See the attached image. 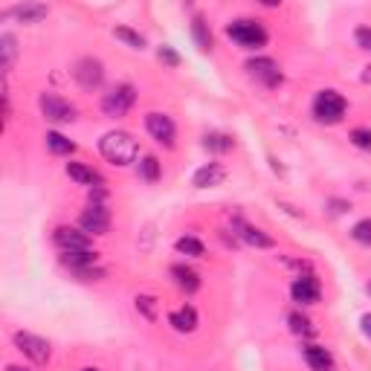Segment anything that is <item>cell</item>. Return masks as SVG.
<instances>
[{
    "label": "cell",
    "mask_w": 371,
    "mask_h": 371,
    "mask_svg": "<svg viewBox=\"0 0 371 371\" xmlns=\"http://www.w3.org/2000/svg\"><path fill=\"white\" fill-rule=\"evenodd\" d=\"M305 360L313 371H334V354L322 346H305Z\"/></svg>",
    "instance_id": "e0dca14e"
},
{
    "label": "cell",
    "mask_w": 371,
    "mask_h": 371,
    "mask_svg": "<svg viewBox=\"0 0 371 371\" xmlns=\"http://www.w3.org/2000/svg\"><path fill=\"white\" fill-rule=\"evenodd\" d=\"M47 148L52 151V154H73V151H76V145L67 140V136L56 134V131H50V134H47Z\"/></svg>",
    "instance_id": "484cf974"
},
{
    "label": "cell",
    "mask_w": 371,
    "mask_h": 371,
    "mask_svg": "<svg viewBox=\"0 0 371 371\" xmlns=\"http://www.w3.org/2000/svg\"><path fill=\"white\" fill-rule=\"evenodd\" d=\"M360 328H363V334H365V339H371V313H365L363 319H360Z\"/></svg>",
    "instance_id": "836d02e7"
},
{
    "label": "cell",
    "mask_w": 371,
    "mask_h": 371,
    "mask_svg": "<svg viewBox=\"0 0 371 371\" xmlns=\"http://www.w3.org/2000/svg\"><path fill=\"white\" fill-rule=\"evenodd\" d=\"M145 128H148V134L154 136V140H157L160 145H166V148H171V145H174L177 128H174L171 116L160 114V111H151V114H145Z\"/></svg>",
    "instance_id": "30bf717a"
},
{
    "label": "cell",
    "mask_w": 371,
    "mask_h": 371,
    "mask_svg": "<svg viewBox=\"0 0 371 371\" xmlns=\"http://www.w3.org/2000/svg\"><path fill=\"white\" fill-rule=\"evenodd\" d=\"M12 339H15L18 351L30 357L32 363H38V365L50 363L52 348H50V342H47L44 337H35V334H30V331H15V337H12Z\"/></svg>",
    "instance_id": "52a82bcc"
},
{
    "label": "cell",
    "mask_w": 371,
    "mask_h": 371,
    "mask_svg": "<svg viewBox=\"0 0 371 371\" xmlns=\"http://www.w3.org/2000/svg\"><path fill=\"white\" fill-rule=\"evenodd\" d=\"M351 238H354L357 244H363V246H371V218H365V221H357V224H354Z\"/></svg>",
    "instance_id": "f1b7e54d"
},
{
    "label": "cell",
    "mask_w": 371,
    "mask_h": 371,
    "mask_svg": "<svg viewBox=\"0 0 371 371\" xmlns=\"http://www.w3.org/2000/svg\"><path fill=\"white\" fill-rule=\"evenodd\" d=\"M226 35L244 50H261L270 38L264 26H261L258 21H250V18H238V21L226 23Z\"/></svg>",
    "instance_id": "7a4b0ae2"
},
{
    "label": "cell",
    "mask_w": 371,
    "mask_h": 371,
    "mask_svg": "<svg viewBox=\"0 0 371 371\" xmlns=\"http://www.w3.org/2000/svg\"><path fill=\"white\" fill-rule=\"evenodd\" d=\"M226 180V169L221 166V162H206V166H200L195 171V177H191V186L195 189H212V186H221Z\"/></svg>",
    "instance_id": "4fadbf2b"
},
{
    "label": "cell",
    "mask_w": 371,
    "mask_h": 371,
    "mask_svg": "<svg viewBox=\"0 0 371 371\" xmlns=\"http://www.w3.org/2000/svg\"><path fill=\"white\" fill-rule=\"evenodd\" d=\"M177 253H183V255H191V258H203L206 255V246L198 241V238H191V235H183V238H177Z\"/></svg>",
    "instance_id": "d4e9b609"
},
{
    "label": "cell",
    "mask_w": 371,
    "mask_h": 371,
    "mask_svg": "<svg viewBox=\"0 0 371 371\" xmlns=\"http://www.w3.org/2000/svg\"><path fill=\"white\" fill-rule=\"evenodd\" d=\"M354 38H357V44H360V50L371 52V30H368V26H360V30L354 32Z\"/></svg>",
    "instance_id": "d6a6232c"
},
{
    "label": "cell",
    "mask_w": 371,
    "mask_h": 371,
    "mask_svg": "<svg viewBox=\"0 0 371 371\" xmlns=\"http://www.w3.org/2000/svg\"><path fill=\"white\" fill-rule=\"evenodd\" d=\"M365 293H368V296H371V282H368V284H365Z\"/></svg>",
    "instance_id": "d590c367"
},
{
    "label": "cell",
    "mask_w": 371,
    "mask_h": 371,
    "mask_svg": "<svg viewBox=\"0 0 371 371\" xmlns=\"http://www.w3.org/2000/svg\"><path fill=\"white\" fill-rule=\"evenodd\" d=\"M235 229H238V238H241V241H246L250 246H258V250H270V246L276 244L264 229L250 226V224H244V221H235Z\"/></svg>",
    "instance_id": "9a60e30c"
},
{
    "label": "cell",
    "mask_w": 371,
    "mask_h": 371,
    "mask_svg": "<svg viewBox=\"0 0 371 371\" xmlns=\"http://www.w3.org/2000/svg\"><path fill=\"white\" fill-rule=\"evenodd\" d=\"M191 38H195V44L200 52H209L212 50V32H209V23H206L200 15H195V21H191Z\"/></svg>",
    "instance_id": "44dd1931"
},
{
    "label": "cell",
    "mask_w": 371,
    "mask_h": 371,
    "mask_svg": "<svg viewBox=\"0 0 371 371\" xmlns=\"http://www.w3.org/2000/svg\"><path fill=\"white\" fill-rule=\"evenodd\" d=\"M287 322H290V331L299 334V337H313L316 334L313 322L308 319V316H301V313H290V316H287Z\"/></svg>",
    "instance_id": "4316f807"
},
{
    "label": "cell",
    "mask_w": 371,
    "mask_h": 371,
    "mask_svg": "<svg viewBox=\"0 0 371 371\" xmlns=\"http://www.w3.org/2000/svg\"><path fill=\"white\" fill-rule=\"evenodd\" d=\"M351 142L363 151H371V128H354L351 131Z\"/></svg>",
    "instance_id": "4dcf8cb0"
},
{
    "label": "cell",
    "mask_w": 371,
    "mask_h": 371,
    "mask_svg": "<svg viewBox=\"0 0 371 371\" xmlns=\"http://www.w3.org/2000/svg\"><path fill=\"white\" fill-rule=\"evenodd\" d=\"M134 102H136L134 85H116L114 90H107L102 96V114L111 116V119H119V116H125L131 111Z\"/></svg>",
    "instance_id": "277c9868"
},
{
    "label": "cell",
    "mask_w": 371,
    "mask_h": 371,
    "mask_svg": "<svg viewBox=\"0 0 371 371\" xmlns=\"http://www.w3.org/2000/svg\"><path fill=\"white\" fill-rule=\"evenodd\" d=\"M99 151L111 166H131L140 157V142L128 131H111L99 140Z\"/></svg>",
    "instance_id": "6da1fadb"
},
{
    "label": "cell",
    "mask_w": 371,
    "mask_h": 371,
    "mask_svg": "<svg viewBox=\"0 0 371 371\" xmlns=\"http://www.w3.org/2000/svg\"><path fill=\"white\" fill-rule=\"evenodd\" d=\"M0 52H3V73H9L12 64H15V56H18V44L9 32L0 35Z\"/></svg>",
    "instance_id": "603a6c76"
},
{
    "label": "cell",
    "mask_w": 371,
    "mask_h": 371,
    "mask_svg": "<svg viewBox=\"0 0 371 371\" xmlns=\"http://www.w3.org/2000/svg\"><path fill=\"white\" fill-rule=\"evenodd\" d=\"M50 15V6L44 3H18L6 12V18H15L18 23H41Z\"/></svg>",
    "instance_id": "5bb4252c"
},
{
    "label": "cell",
    "mask_w": 371,
    "mask_h": 371,
    "mask_svg": "<svg viewBox=\"0 0 371 371\" xmlns=\"http://www.w3.org/2000/svg\"><path fill=\"white\" fill-rule=\"evenodd\" d=\"M61 264L70 267L73 273L78 270H87L96 264V253L93 250H78V253H61Z\"/></svg>",
    "instance_id": "ffe728a7"
},
{
    "label": "cell",
    "mask_w": 371,
    "mask_h": 371,
    "mask_svg": "<svg viewBox=\"0 0 371 371\" xmlns=\"http://www.w3.org/2000/svg\"><path fill=\"white\" fill-rule=\"evenodd\" d=\"M38 107H41V114H44V119L56 122V125H67V122L76 119V107L56 93H41Z\"/></svg>",
    "instance_id": "5b68a950"
},
{
    "label": "cell",
    "mask_w": 371,
    "mask_h": 371,
    "mask_svg": "<svg viewBox=\"0 0 371 371\" xmlns=\"http://www.w3.org/2000/svg\"><path fill=\"white\" fill-rule=\"evenodd\" d=\"M78 226H81V232H87V235H105V232L111 229V212H107V206L90 203L87 209L78 215Z\"/></svg>",
    "instance_id": "ba28073f"
},
{
    "label": "cell",
    "mask_w": 371,
    "mask_h": 371,
    "mask_svg": "<svg viewBox=\"0 0 371 371\" xmlns=\"http://www.w3.org/2000/svg\"><path fill=\"white\" fill-rule=\"evenodd\" d=\"M76 81H78V87L81 90H99L102 87V81H105V67L99 59H81L76 64V70H73Z\"/></svg>",
    "instance_id": "9c48e42d"
},
{
    "label": "cell",
    "mask_w": 371,
    "mask_h": 371,
    "mask_svg": "<svg viewBox=\"0 0 371 371\" xmlns=\"http://www.w3.org/2000/svg\"><path fill=\"white\" fill-rule=\"evenodd\" d=\"M346 111H348V102L342 99L337 90L316 93V99H313L316 122H322V125H337V122H342V116H346Z\"/></svg>",
    "instance_id": "3957f363"
},
{
    "label": "cell",
    "mask_w": 371,
    "mask_h": 371,
    "mask_svg": "<svg viewBox=\"0 0 371 371\" xmlns=\"http://www.w3.org/2000/svg\"><path fill=\"white\" fill-rule=\"evenodd\" d=\"M232 136H226V134H218V131H212V134H206L203 136V148L206 151H215V154H224V151H232Z\"/></svg>",
    "instance_id": "7402d4cb"
},
{
    "label": "cell",
    "mask_w": 371,
    "mask_h": 371,
    "mask_svg": "<svg viewBox=\"0 0 371 371\" xmlns=\"http://www.w3.org/2000/svg\"><path fill=\"white\" fill-rule=\"evenodd\" d=\"M244 70H246V76L250 78H255V81H261L264 87H282V81H284V76H282V70H279V64L273 61V59H267V56H258V59H250L244 64Z\"/></svg>",
    "instance_id": "8992f818"
},
{
    "label": "cell",
    "mask_w": 371,
    "mask_h": 371,
    "mask_svg": "<svg viewBox=\"0 0 371 371\" xmlns=\"http://www.w3.org/2000/svg\"><path fill=\"white\" fill-rule=\"evenodd\" d=\"M6 371H26V368H23V365H9Z\"/></svg>",
    "instance_id": "e575fe53"
},
{
    "label": "cell",
    "mask_w": 371,
    "mask_h": 371,
    "mask_svg": "<svg viewBox=\"0 0 371 371\" xmlns=\"http://www.w3.org/2000/svg\"><path fill=\"white\" fill-rule=\"evenodd\" d=\"M136 310H140L148 322L157 319V299L154 296H136Z\"/></svg>",
    "instance_id": "f546056e"
},
{
    "label": "cell",
    "mask_w": 371,
    "mask_h": 371,
    "mask_svg": "<svg viewBox=\"0 0 371 371\" xmlns=\"http://www.w3.org/2000/svg\"><path fill=\"white\" fill-rule=\"evenodd\" d=\"M169 325L174 328L177 334H191L198 328V310L191 308V305H186V308H180V310H174L171 316H169Z\"/></svg>",
    "instance_id": "2e32d148"
},
{
    "label": "cell",
    "mask_w": 371,
    "mask_h": 371,
    "mask_svg": "<svg viewBox=\"0 0 371 371\" xmlns=\"http://www.w3.org/2000/svg\"><path fill=\"white\" fill-rule=\"evenodd\" d=\"M114 35L122 41V44H128L131 50H145V38L140 32H134L131 26H114Z\"/></svg>",
    "instance_id": "cb8c5ba5"
},
{
    "label": "cell",
    "mask_w": 371,
    "mask_h": 371,
    "mask_svg": "<svg viewBox=\"0 0 371 371\" xmlns=\"http://www.w3.org/2000/svg\"><path fill=\"white\" fill-rule=\"evenodd\" d=\"M171 276H174V284L180 287V290H186V293H195L200 287V276L191 267H186V264H174Z\"/></svg>",
    "instance_id": "ac0fdd59"
},
{
    "label": "cell",
    "mask_w": 371,
    "mask_h": 371,
    "mask_svg": "<svg viewBox=\"0 0 371 371\" xmlns=\"http://www.w3.org/2000/svg\"><path fill=\"white\" fill-rule=\"evenodd\" d=\"M64 171H67V177H70V180H76L78 186H96V183H102L99 174H96L90 166H85V162H67Z\"/></svg>",
    "instance_id": "d6986e66"
},
{
    "label": "cell",
    "mask_w": 371,
    "mask_h": 371,
    "mask_svg": "<svg viewBox=\"0 0 371 371\" xmlns=\"http://www.w3.org/2000/svg\"><path fill=\"white\" fill-rule=\"evenodd\" d=\"M157 59L162 61V64H169V67H180V56L169 47V44H162L160 50H157Z\"/></svg>",
    "instance_id": "1f68e13d"
},
{
    "label": "cell",
    "mask_w": 371,
    "mask_h": 371,
    "mask_svg": "<svg viewBox=\"0 0 371 371\" xmlns=\"http://www.w3.org/2000/svg\"><path fill=\"white\" fill-rule=\"evenodd\" d=\"M87 371H96V368H87Z\"/></svg>",
    "instance_id": "8d00e7d4"
},
{
    "label": "cell",
    "mask_w": 371,
    "mask_h": 371,
    "mask_svg": "<svg viewBox=\"0 0 371 371\" xmlns=\"http://www.w3.org/2000/svg\"><path fill=\"white\" fill-rule=\"evenodd\" d=\"M140 177L145 183H157L160 180V160L157 157H142L140 162Z\"/></svg>",
    "instance_id": "83f0119b"
},
{
    "label": "cell",
    "mask_w": 371,
    "mask_h": 371,
    "mask_svg": "<svg viewBox=\"0 0 371 371\" xmlns=\"http://www.w3.org/2000/svg\"><path fill=\"white\" fill-rule=\"evenodd\" d=\"M290 296L299 305H316L322 296V287H319V279L316 276H299L293 284H290Z\"/></svg>",
    "instance_id": "8fae6325"
},
{
    "label": "cell",
    "mask_w": 371,
    "mask_h": 371,
    "mask_svg": "<svg viewBox=\"0 0 371 371\" xmlns=\"http://www.w3.org/2000/svg\"><path fill=\"white\" fill-rule=\"evenodd\" d=\"M56 244L61 246V253H78V250H90V235L87 232H78L73 226H59L56 229Z\"/></svg>",
    "instance_id": "7c38bea8"
}]
</instances>
